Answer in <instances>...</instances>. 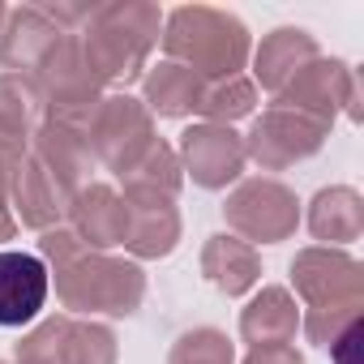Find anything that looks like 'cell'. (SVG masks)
I'll return each instance as SVG.
<instances>
[{"label": "cell", "instance_id": "obj_17", "mask_svg": "<svg viewBox=\"0 0 364 364\" xmlns=\"http://www.w3.org/2000/svg\"><path fill=\"white\" fill-rule=\"evenodd\" d=\"M309 56H313V43H309L300 31H279V35L257 52V77H262V86L279 90V86L296 73V65L309 60Z\"/></svg>", "mask_w": 364, "mask_h": 364}, {"label": "cell", "instance_id": "obj_10", "mask_svg": "<svg viewBox=\"0 0 364 364\" xmlns=\"http://www.w3.org/2000/svg\"><path fill=\"white\" fill-rule=\"evenodd\" d=\"M129 206V232L124 245L137 257H167L180 240V219L171 198H154V193H124Z\"/></svg>", "mask_w": 364, "mask_h": 364}, {"label": "cell", "instance_id": "obj_12", "mask_svg": "<svg viewBox=\"0 0 364 364\" xmlns=\"http://www.w3.org/2000/svg\"><path fill=\"white\" fill-rule=\"evenodd\" d=\"M202 270L219 291L245 296L257 283V253L236 236H210V245L202 253Z\"/></svg>", "mask_w": 364, "mask_h": 364}, {"label": "cell", "instance_id": "obj_11", "mask_svg": "<svg viewBox=\"0 0 364 364\" xmlns=\"http://www.w3.org/2000/svg\"><path fill=\"white\" fill-rule=\"evenodd\" d=\"M14 202L26 228H52L69 210V189L39 163V159H18L14 167Z\"/></svg>", "mask_w": 364, "mask_h": 364}, {"label": "cell", "instance_id": "obj_19", "mask_svg": "<svg viewBox=\"0 0 364 364\" xmlns=\"http://www.w3.org/2000/svg\"><path fill=\"white\" fill-rule=\"evenodd\" d=\"M171 364H232V343L219 330H193L176 343Z\"/></svg>", "mask_w": 364, "mask_h": 364}, {"label": "cell", "instance_id": "obj_20", "mask_svg": "<svg viewBox=\"0 0 364 364\" xmlns=\"http://www.w3.org/2000/svg\"><path fill=\"white\" fill-rule=\"evenodd\" d=\"M39 107H43V103H39L35 86H26L22 77H0V116H5V120L31 129L35 116H39Z\"/></svg>", "mask_w": 364, "mask_h": 364}, {"label": "cell", "instance_id": "obj_8", "mask_svg": "<svg viewBox=\"0 0 364 364\" xmlns=\"http://www.w3.org/2000/svg\"><path fill=\"white\" fill-rule=\"evenodd\" d=\"M321 146V120H304L300 112H270L253 124L245 154H253L262 167H283L291 159H304Z\"/></svg>", "mask_w": 364, "mask_h": 364}, {"label": "cell", "instance_id": "obj_4", "mask_svg": "<svg viewBox=\"0 0 364 364\" xmlns=\"http://www.w3.org/2000/svg\"><path fill=\"white\" fill-rule=\"evenodd\" d=\"M228 223L262 245L287 240L296 232V198L279 180H249L228 198Z\"/></svg>", "mask_w": 364, "mask_h": 364}, {"label": "cell", "instance_id": "obj_5", "mask_svg": "<svg viewBox=\"0 0 364 364\" xmlns=\"http://www.w3.org/2000/svg\"><path fill=\"white\" fill-rule=\"evenodd\" d=\"M86 137L116 176H124L154 141L150 137V116L133 99H103L99 116L86 124Z\"/></svg>", "mask_w": 364, "mask_h": 364}, {"label": "cell", "instance_id": "obj_7", "mask_svg": "<svg viewBox=\"0 0 364 364\" xmlns=\"http://www.w3.org/2000/svg\"><path fill=\"white\" fill-rule=\"evenodd\" d=\"M48 300V266L35 253H0V326H26Z\"/></svg>", "mask_w": 364, "mask_h": 364}, {"label": "cell", "instance_id": "obj_16", "mask_svg": "<svg viewBox=\"0 0 364 364\" xmlns=\"http://www.w3.org/2000/svg\"><path fill=\"white\" fill-rule=\"evenodd\" d=\"M60 364H116V338L95 321H65L60 330Z\"/></svg>", "mask_w": 364, "mask_h": 364}, {"label": "cell", "instance_id": "obj_3", "mask_svg": "<svg viewBox=\"0 0 364 364\" xmlns=\"http://www.w3.org/2000/svg\"><path fill=\"white\" fill-rule=\"evenodd\" d=\"M296 274V287L300 296L309 300V321L313 317H326V313H351L355 317V300H360V266L351 257H338V253H326V249H309L296 257L291 266Z\"/></svg>", "mask_w": 364, "mask_h": 364}, {"label": "cell", "instance_id": "obj_21", "mask_svg": "<svg viewBox=\"0 0 364 364\" xmlns=\"http://www.w3.org/2000/svg\"><path fill=\"white\" fill-rule=\"evenodd\" d=\"M22 146H26V129L0 116V159H22Z\"/></svg>", "mask_w": 364, "mask_h": 364}, {"label": "cell", "instance_id": "obj_9", "mask_svg": "<svg viewBox=\"0 0 364 364\" xmlns=\"http://www.w3.org/2000/svg\"><path fill=\"white\" fill-rule=\"evenodd\" d=\"M69 215H73V236L95 253V249H112V245H124V232H129V206L124 198H116L107 185H90L82 189L73 202H69Z\"/></svg>", "mask_w": 364, "mask_h": 364}, {"label": "cell", "instance_id": "obj_14", "mask_svg": "<svg viewBox=\"0 0 364 364\" xmlns=\"http://www.w3.org/2000/svg\"><path fill=\"white\" fill-rule=\"evenodd\" d=\"M146 99L159 116H185L198 107L202 99V86H198V73L185 69V65H159L150 77H146Z\"/></svg>", "mask_w": 364, "mask_h": 364}, {"label": "cell", "instance_id": "obj_13", "mask_svg": "<svg viewBox=\"0 0 364 364\" xmlns=\"http://www.w3.org/2000/svg\"><path fill=\"white\" fill-rule=\"evenodd\" d=\"M300 317H296V304L283 287H266L240 317V334L253 343V347H279L296 334Z\"/></svg>", "mask_w": 364, "mask_h": 364}, {"label": "cell", "instance_id": "obj_1", "mask_svg": "<svg viewBox=\"0 0 364 364\" xmlns=\"http://www.w3.org/2000/svg\"><path fill=\"white\" fill-rule=\"evenodd\" d=\"M56 291H60L65 309L124 317V313L137 309V300L146 291V279H141V270L133 262L82 253V257L56 266Z\"/></svg>", "mask_w": 364, "mask_h": 364}, {"label": "cell", "instance_id": "obj_18", "mask_svg": "<svg viewBox=\"0 0 364 364\" xmlns=\"http://www.w3.org/2000/svg\"><path fill=\"white\" fill-rule=\"evenodd\" d=\"M249 107H253V90H249V82H240V77H228V82L202 90V99H198V112H206L210 120H236V116H245Z\"/></svg>", "mask_w": 364, "mask_h": 364}, {"label": "cell", "instance_id": "obj_22", "mask_svg": "<svg viewBox=\"0 0 364 364\" xmlns=\"http://www.w3.org/2000/svg\"><path fill=\"white\" fill-rule=\"evenodd\" d=\"M245 364H304L287 343H279V347H253V355L245 360Z\"/></svg>", "mask_w": 364, "mask_h": 364}, {"label": "cell", "instance_id": "obj_6", "mask_svg": "<svg viewBox=\"0 0 364 364\" xmlns=\"http://www.w3.org/2000/svg\"><path fill=\"white\" fill-rule=\"evenodd\" d=\"M180 150H185V171H193V180L202 189H223L245 167V141L228 124L189 129L185 141H180Z\"/></svg>", "mask_w": 364, "mask_h": 364}, {"label": "cell", "instance_id": "obj_15", "mask_svg": "<svg viewBox=\"0 0 364 364\" xmlns=\"http://www.w3.org/2000/svg\"><path fill=\"white\" fill-rule=\"evenodd\" d=\"M313 236L317 240H355L360 236V198L351 189H326L313 202Z\"/></svg>", "mask_w": 364, "mask_h": 364}, {"label": "cell", "instance_id": "obj_2", "mask_svg": "<svg viewBox=\"0 0 364 364\" xmlns=\"http://www.w3.org/2000/svg\"><path fill=\"white\" fill-rule=\"evenodd\" d=\"M163 48L171 56H185L193 65V73L236 77V69L245 60V31L232 18H219L210 9H180L171 18Z\"/></svg>", "mask_w": 364, "mask_h": 364}]
</instances>
